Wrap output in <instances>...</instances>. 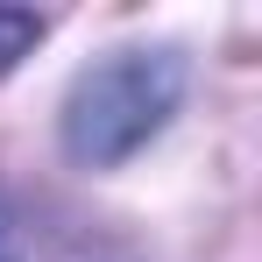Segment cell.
Segmentation results:
<instances>
[{
	"label": "cell",
	"instance_id": "1",
	"mask_svg": "<svg viewBox=\"0 0 262 262\" xmlns=\"http://www.w3.org/2000/svg\"><path fill=\"white\" fill-rule=\"evenodd\" d=\"M177 92H184V64L170 50H128L114 64L85 71L64 106V142L78 163H121L149 135L170 121Z\"/></svg>",
	"mask_w": 262,
	"mask_h": 262
},
{
	"label": "cell",
	"instance_id": "2",
	"mask_svg": "<svg viewBox=\"0 0 262 262\" xmlns=\"http://www.w3.org/2000/svg\"><path fill=\"white\" fill-rule=\"evenodd\" d=\"M36 36H43V21H36L29 7H0V78L29 57V43H36Z\"/></svg>",
	"mask_w": 262,
	"mask_h": 262
},
{
	"label": "cell",
	"instance_id": "3",
	"mask_svg": "<svg viewBox=\"0 0 262 262\" xmlns=\"http://www.w3.org/2000/svg\"><path fill=\"white\" fill-rule=\"evenodd\" d=\"M0 262H14V227H7V213H0Z\"/></svg>",
	"mask_w": 262,
	"mask_h": 262
}]
</instances>
